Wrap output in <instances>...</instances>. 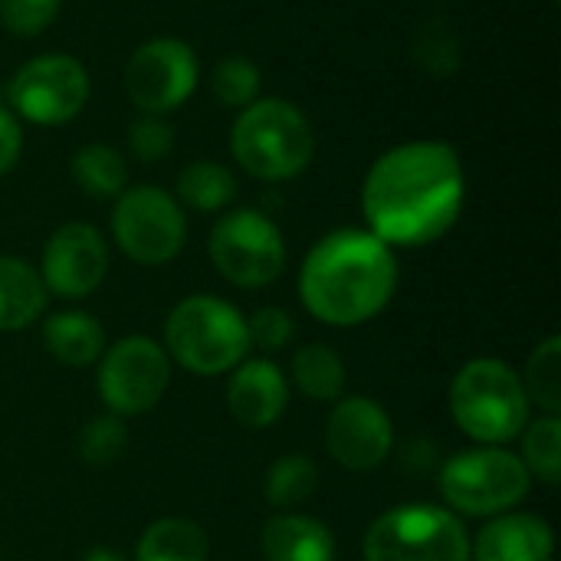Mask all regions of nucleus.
Listing matches in <instances>:
<instances>
[{
  "label": "nucleus",
  "mask_w": 561,
  "mask_h": 561,
  "mask_svg": "<svg viewBox=\"0 0 561 561\" xmlns=\"http://www.w3.org/2000/svg\"><path fill=\"white\" fill-rule=\"evenodd\" d=\"M463 201L467 174L460 151L437 138L388 148L362 184L368 230L391 250L437 243L460 220Z\"/></svg>",
  "instance_id": "f257e3e1"
},
{
  "label": "nucleus",
  "mask_w": 561,
  "mask_h": 561,
  "mask_svg": "<svg viewBox=\"0 0 561 561\" xmlns=\"http://www.w3.org/2000/svg\"><path fill=\"white\" fill-rule=\"evenodd\" d=\"M398 293V256L362 227H339L312 243L299 270L302 306L325 325L371 322Z\"/></svg>",
  "instance_id": "f03ea898"
},
{
  "label": "nucleus",
  "mask_w": 561,
  "mask_h": 561,
  "mask_svg": "<svg viewBox=\"0 0 561 561\" xmlns=\"http://www.w3.org/2000/svg\"><path fill=\"white\" fill-rule=\"evenodd\" d=\"M230 151L250 178L276 184L293 181L309 168L316 135L299 105L286 99H256L240 108L230 128Z\"/></svg>",
  "instance_id": "7ed1b4c3"
},
{
  "label": "nucleus",
  "mask_w": 561,
  "mask_h": 561,
  "mask_svg": "<svg viewBox=\"0 0 561 561\" xmlns=\"http://www.w3.org/2000/svg\"><path fill=\"white\" fill-rule=\"evenodd\" d=\"M529 398L519 375L500 358L467 362L450 385V417L480 447H503L529 424Z\"/></svg>",
  "instance_id": "20e7f679"
},
{
  "label": "nucleus",
  "mask_w": 561,
  "mask_h": 561,
  "mask_svg": "<svg viewBox=\"0 0 561 561\" xmlns=\"http://www.w3.org/2000/svg\"><path fill=\"white\" fill-rule=\"evenodd\" d=\"M164 352L201 378L233 371L250 352L247 319L220 296H187L164 322Z\"/></svg>",
  "instance_id": "39448f33"
},
{
  "label": "nucleus",
  "mask_w": 561,
  "mask_h": 561,
  "mask_svg": "<svg viewBox=\"0 0 561 561\" xmlns=\"http://www.w3.org/2000/svg\"><path fill=\"white\" fill-rule=\"evenodd\" d=\"M365 561H470V536L457 513L408 503L381 513L362 542Z\"/></svg>",
  "instance_id": "423d86ee"
},
{
  "label": "nucleus",
  "mask_w": 561,
  "mask_h": 561,
  "mask_svg": "<svg viewBox=\"0 0 561 561\" xmlns=\"http://www.w3.org/2000/svg\"><path fill=\"white\" fill-rule=\"evenodd\" d=\"M533 490V477L506 447H470L450 457L440 470V496L450 513L503 516Z\"/></svg>",
  "instance_id": "0eeeda50"
},
{
  "label": "nucleus",
  "mask_w": 561,
  "mask_h": 561,
  "mask_svg": "<svg viewBox=\"0 0 561 561\" xmlns=\"http://www.w3.org/2000/svg\"><path fill=\"white\" fill-rule=\"evenodd\" d=\"M207 253L214 270L240 289H263L286 270L279 227L253 207L227 210L210 230Z\"/></svg>",
  "instance_id": "6e6552de"
},
{
  "label": "nucleus",
  "mask_w": 561,
  "mask_h": 561,
  "mask_svg": "<svg viewBox=\"0 0 561 561\" xmlns=\"http://www.w3.org/2000/svg\"><path fill=\"white\" fill-rule=\"evenodd\" d=\"M112 233L118 250L138 266L171 263L187 240V220L181 204L151 184L125 187L112 207Z\"/></svg>",
  "instance_id": "1a4fd4ad"
},
{
  "label": "nucleus",
  "mask_w": 561,
  "mask_h": 561,
  "mask_svg": "<svg viewBox=\"0 0 561 561\" xmlns=\"http://www.w3.org/2000/svg\"><path fill=\"white\" fill-rule=\"evenodd\" d=\"M89 92H92L89 72L76 56L43 53L26 59L13 72L7 85V102L16 118L53 128L72 122L85 108Z\"/></svg>",
  "instance_id": "9d476101"
},
{
  "label": "nucleus",
  "mask_w": 561,
  "mask_h": 561,
  "mask_svg": "<svg viewBox=\"0 0 561 561\" xmlns=\"http://www.w3.org/2000/svg\"><path fill=\"white\" fill-rule=\"evenodd\" d=\"M99 362V398L115 417L151 411L171 385V358L148 335L115 342Z\"/></svg>",
  "instance_id": "9b49d317"
},
{
  "label": "nucleus",
  "mask_w": 561,
  "mask_h": 561,
  "mask_svg": "<svg viewBox=\"0 0 561 561\" xmlns=\"http://www.w3.org/2000/svg\"><path fill=\"white\" fill-rule=\"evenodd\" d=\"M197 53L178 36H154L125 62V92L141 115H168L181 108L197 89Z\"/></svg>",
  "instance_id": "f8f14e48"
},
{
  "label": "nucleus",
  "mask_w": 561,
  "mask_h": 561,
  "mask_svg": "<svg viewBox=\"0 0 561 561\" xmlns=\"http://www.w3.org/2000/svg\"><path fill=\"white\" fill-rule=\"evenodd\" d=\"M325 450L339 467L371 473L394 450V424L388 411L365 394L339 398L325 424Z\"/></svg>",
  "instance_id": "ddd939ff"
},
{
  "label": "nucleus",
  "mask_w": 561,
  "mask_h": 561,
  "mask_svg": "<svg viewBox=\"0 0 561 561\" xmlns=\"http://www.w3.org/2000/svg\"><path fill=\"white\" fill-rule=\"evenodd\" d=\"M108 273V247L92 224H62L43 247L39 279L46 293L82 299L102 286Z\"/></svg>",
  "instance_id": "4468645a"
},
{
  "label": "nucleus",
  "mask_w": 561,
  "mask_h": 561,
  "mask_svg": "<svg viewBox=\"0 0 561 561\" xmlns=\"http://www.w3.org/2000/svg\"><path fill=\"white\" fill-rule=\"evenodd\" d=\"M289 404V381L270 358H243L227 385V408L247 431L273 427Z\"/></svg>",
  "instance_id": "2eb2a0df"
},
{
  "label": "nucleus",
  "mask_w": 561,
  "mask_h": 561,
  "mask_svg": "<svg viewBox=\"0 0 561 561\" xmlns=\"http://www.w3.org/2000/svg\"><path fill=\"white\" fill-rule=\"evenodd\" d=\"M552 526L533 513H503L470 542L473 561H552Z\"/></svg>",
  "instance_id": "dca6fc26"
},
{
  "label": "nucleus",
  "mask_w": 561,
  "mask_h": 561,
  "mask_svg": "<svg viewBox=\"0 0 561 561\" xmlns=\"http://www.w3.org/2000/svg\"><path fill=\"white\" fill-rule=\"evenodd\" d=\"M260 549L266 561H335V536L312 516L276 513L263 526Z\"/></svg>",
  "instance_id": "f3484780"
},
{
  "label": "nucleus",
  "mask_w": 561,
  "mask_h": 561,
  "mask_svg": "<svg viewBox=\"0 0 561 561\" xmlns=\"http://www.w3.org/2000/svg\"><path fill=\"white\" fill-rule=\"evenodd\" d=\"M46 352L69 368H89L105 352V332L95 316L79 309H62L43 322Z\"/></svg>",
  "instance_id": "a211bd4d"
},
{
  "label": "nucleus",
  "mask_w": 561,
  "mask_h": 561,
  "mask_svg": "<svg viewBox=\"0 0 561 561\" xmlns=\"http://www.w3.org/2000/svg\"><path fill=\"white\" fill-rule=\"evenodd\" d=\"M49 302V293L36 273L20 256H0V332L30 329Z\"/></svg>",
  "instance_id": "6ab92c4d"
},
{
  "label": "nucleus",
  "mask_w": 561,
  "mask_h": 561,
  "mask_svg": "<svg viewBox=\"0 0 561 561\" xmlns=\"http://www.w3.org/2000/svg\"><path fill=\"white\" fill-rule=\"evenodd\" d=\"M135 561H207V536L191 519H158L138 539Z\"/></svg>",
  "instance_id": "aec40b11"
},
{
  "label": "nucleus",
  "mask_w": 561,
  "mask_h": 561,
  "mask_svg": "<svg viewBox=\"0 0 561 561\" xmlns=\"http://www.w3.org/2000/svg\"><path fill=\"white\" fill-rule=\"evenodd\" d=\"M237 197V178L217 161H191L178 174V204L197 214H217Z\"/></svg>",
  "instance_id": "412c9836"
},
{
  "label": "nucleus",
  "mask_w": 561,
  "mask_h": 561,
  "mask_svg": "<svg viewBox=\"0 0 561 561\" xmlns=\"http://www.w3.org/2000/svg\"><path fill=\"white\" fill-rule=\"evenodd\" d=\"M345 378H348L345 362L329 345L316 342V345H306L293 355V385L309 401H319V404L339 401L345 391Z\"/></svg>",
  "instance_id": "4be33fe9"
},
{
  "label": "nucleus",
  "mask_w": 561,
  "mask_h": 561,
  "mask_svg": "<svg viewBox=\"0 0 561 561\" xmlns=\"http://www.w3.org/2000/svg\"><path fill=\"white\" fill-rule=\"evenodd\" d=\"M72 181L79 184V191H85L89 197H118L128 184V164L125 158L112 148V145H82L72 154Z\"/></svg>",
  "instance_id": "5701e85b"
},
{
  "label": "nucleus",
  "mask_w": 561,
  "mask_h": 561,
  "mask_svg": "<svg viewBox=\"0 0 561 561\" xmlns=\"http://www.w3.org/2000/svg\"><path fill=\"white\" fill-rule=\"evenodd\" d=\"M319 486V467L306 454H286L266 467L263 496L276 510H293L306 503Z\"/></svg>",
  "instance_id": "b1692460"
},
{
  "label": "nucleus",
  "mask_w": 561,
  "mask_h": 561,
  "mask_svg": "<svg viewBox=\"0 0 561 561\" xmlns=\"http://www.w3.org/2000/svg\"><path fill=\"white\" fill-rule=\"evenodd\" d=\"M523 467L533 480L559 486L561 480V417L546 414L526 424L523 431Z\"/></svg>",
  "instance_id": "393cba45"
},
{
  "label": "nucleus",
  "mask_w": 561,
  "mask_h": 561,
  "mask_svg": "<svg viewBox=\"0 0 561 561\" xmlns=\"http://www.w3.org/2000/svg\"><path fill=\"white\" fill-rule=\"evenodd\" d=\"M529 404L542 408L546 414H561V339H546L526 362L519 375Z\"/></svg>",
  "instance_id": "a878e982"
},
{
  "label": "nucleus",
  "mask_w": 561,
  "mask_h": 561,
  "mask_svg": "<svg viewBox=\"0 0 561 561\" xmlns=\"http://www.w3.org/2000/svg\"><path fill=\"white\" fill-rule=\"evenodd\" d=\"M260 85H263V76H260L256 62L247 56H227L210 72V89H214L217 102L227 108H247L250 102H256Z\"/></svg>",
  "instance_id": "bb28decb"
},
{
  "label": "nucleus",
  "mask_w": 561,
  "mask_h": 561,
  "mask_svg": "<svg viewBox=\"0 0 561 561\" xmlns=\"http://www.w3.org/2000/svg\"><path fill=\"white\" fill-rule=\"evenodd\" d=\"M128 447V427L115 414H102L89 421L79 434V457L89 467H112Z\"/></svg>",
  "instance_id": "cd10ccee"
},
{
  "label": "nucleus",
  "mask_w": 561,
  "mask_h": 561,
  "mask_svg": "<svg viewBox=\"0 0 561 561\" xmlns=\"http://www.w3.org/2000/svg\"><path fill=\"white\" fill-rule=\"evenodd\" d=\"M62 0H0V23L16 36H39L56 20Z\"/></svg>",
  "instance_id": "c85d7f7f"
},
{
  "label": "nucleus",
  "mask_w": 561,
  "mask_h": 561,
  "mask_svg": "<svg viewBox=\"0 0 561 561\" xmlns=\"http://www.w3.org/2000/svg\"><path fill=\"white\" fill-rule=\"evenodd\" d=\"M247 335H250V348L260 352H279L293 342L296 325L293 316L279 306H263L247 319Z\"/></svg>",
  "instance_id": "c756f323"
},
{
  "label": "nucleus",
  "mask_w": 561,
  "mask_h": 561,
  "mask_svg": "<svg viewBox=\"0 0 561 561\" xmlns=\"http://www.w3.org/2000/svg\"><path fill=\"white\" fill-rule=\"evenodd\" d=\"M128 148L138 161H161L174 148V128L164 115H138L128 125Z\"/></svg>",
  "instance_id": "7c9ffc66"
},
{
  "label": "nucleus",
  "mask_w": 561,
  "mask_h": 561,
  "mask_svg": "<svg viewBox=\"0 0 561 561\" xmlns=\"http://www.w3.org/2000/svg\"><path fill=\"white\" fill-rule=\"evenodd\" d=\"M417 59H421V66L427 72L447 76V72H454L460 66V43L440 23H431L424 30V39L417 43Z\"/></svg>",
  "instance_id": "2f4dec72"
},
{
  "label": "nucleus",
  "mask_w": 561,
  "mask_h": 561,
  "mask_svg": "<svg viewBox=\"0 0 561 561\" xmlns=\"http://www.w3.org/2000/svg\"><path fill=\"white\" fill-rule=\"evenodd\" d=\"M20 151H23V131H20V118L0 105V178L10 174L20 161Z\"/></svg>",
  "instance_id": "473e14b6"
},
{
  "label": "nucleus",
  "mask_w": 561,
  "mask_h": 561,
  "mask_svg": "<svg viewBox=\"0 0 561 561\" xmlns=\"http://www.w3.org/2000/svg\"><path fill=\"white\" fill-rule=\"evenodd\" d=\"M82 561H128V559H125L122 552H115V549H105V546H99V549H89Z\"/></svg>",
  "instance_id": "72a5a7b5"
},
{
  "label": "nucleus",
  "mask_w": 561,
  "mask_h": 561,
  "mask_svg": "<svg viewBox=\"0 0 561 561\" xmlns=\"http://www.w3.org/2000/svg\"><path fill=\"white\" fill-rule=\"evenodd\" d=\"M556 3H559V0H556Z\"/></svg>",
  "instance_id": "f704fd0d"
}]
</instances>
